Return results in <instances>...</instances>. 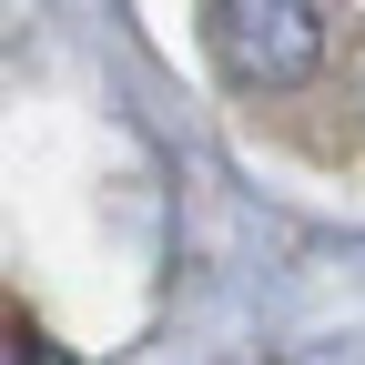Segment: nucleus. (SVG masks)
Segmentation results:
<instances>
[{
	"label": "nucleus",
	"mask_w": 365,
	"mask_h": 365,
	"mask_svg": "<svg viewBox=\"0 0 365 365\" xmlns=\"http://www.w3.org/2000/svg\"><path fill=\"white\" fill-rule=\"evenodd\" d=\"M203 31H213V61L244 91H294L325 61V11L314 0H213Z\"/></svg>",
	"instance_id": "1"
},
{
	"label": "nucleus",
	"mask_w": 365,
	"mask_h": 365,
	"mask_svg": "<svg viewBox=\"0 0 365 365\" xmlns=\"http://www.w3.org/2000/svg\"><path fill=\"white\" fill-rule=\"evenodd\" d=\"M11 365H71L51 335H31V325H11Z\"/></svg>",
	"instance_id": "2"
}]
</instances>
